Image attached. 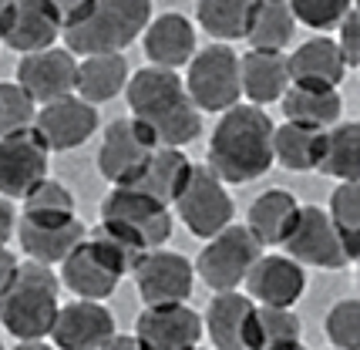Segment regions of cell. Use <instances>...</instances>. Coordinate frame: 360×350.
I'll list each match as a JSON object with an SVG mask.
<instances>
[{
    "mask_svg": "<svg viewBox=\"0 0 360 350\" xmlns=\"http://www.w3.org/2000/svg\"><path fill=\"white\" fill-rule=\"evenodd\" d=\"M118 273L111 270V263L98 253L91 236L78 242L71 253L61 259V283L81 300H108L118 290Z\"/></svg>",
    "mask_w": 360,
    "mask_h": 350,
    "instance_id": "20",
    "label": "cell"
},
{
    "mask_svg": "<svg viewBox=\"0 0 360 350\" xmlns=\"http://www.w3.org/2000/svg\"><path fill=\"white\" fill-rule=\"evenodd\" d=\"M98 122L101 118H98V108L91 101L68 95L41 105V112L34 118V128H37V135L44 138L51 152H71V148L84 145L98 131Z\"/></svg>",
    "mask_w": 360,
    "mask_h": 350,
    "instance_id": "16",
    "label": "cell"
},
{
    "mask_svg": "<svg viewBox=\"0 0 360 350\" xmlns=\"http://www.w3.org/2000/svg\"><path fill=\"white\" fill-rule=\"evenodd\" d=\"M263 256V242L250 233V226H226L216 236H209L199 253L195 273L209 290H239L250 266Z\"/></svg>",
    "mask_w": 360,
    "mask_h": 350,
    "instance_id": "7",
    "label": "cell"
},
{
    "mask_svg": "<svg viewBox=\"0 0 360 350\" xmlns=\"http://www.w3.org/2000/svg\"><path fill=\"white\" fill-rule=\"evenodd\" d=\"M327 340L340 350H357L360 347V303L357 300H340L330 306L327 320H323Z\"/></svg>",
    "mask_w": 360,
    "mask_h": 350,
    "instance_id": "38",
    "label": "cell"
},
{
    "mask_svg": "<svg viewBox=\"0 0 360 350\" xmlns=\"http://www.w3.org/2000/svg\"><path fill=\"white\" fill-rule=\"evenodd\" d=\"M51 148L37 135V128L0 135V195L24 199L47 175Z\"/></svg>",
    "mask_w": 360,
    "mask_h": 350,
    "instance_id": "13",
    "label": "cell"
},
{
    "mask_svg": "<svg viewBox=\"0 0 360 350\" xmlns=\"http://www.w3.org/2000/svg\"><path fill=\"white\" fill-rule=\"evenodd\" d=\"M354 0H286V7L293 11L297 24H307L314 31L337 27V20L350 11Z\"/></svg>",
    "mask_w": 360,
    "mask_h": 350,
    "instance_id": "39",
    "label": "cell"
},
{
    "mask_svg": "<svg viewBox=\"0 0 360 350\" xmlns=\"http://www.w3.org/2000/svg\"><path fill=\"white\" fill-rule=\"evenodd\" d=\"M259 350H303V327L290 306H259L256 303Z\"/></svg>",
    "mask_w": 360,
    "mask_h": 350,
    "instance_id": "34",
    "label": "cell"
},
{
    "mask_svg": "<svg viewBox=\"0 0 360 350\" xmlns=\"http://www.w3.org/2000/svg\"><path fill=\"white\" fill-rule=\"evenodd\" d=\"M152 20V0H91V7L61 31L71 54H122Z\"/></svg>",
    "mask_w": 360,
    "mask_h": 350,
    "instance_id": "4",
    "label": "cell"
},
{
    "mask_svg": "<svg viewBox=\"0 0 360 350\" xmlns=\"http://www.w3.org/2000/svg\"><path fill=\"white\" fill-rule=\"evenodd\" d=\"M286 71H290V84H303V88H340L347 78V61L333 37H314L303 41L290 58H286Z\"/></svg>",
    "mask_w": 360,
    "mask_h": 350,
    "instance_id": "22",
    "label": "cell"
},
{
    "mask_svg": "<svg viewBox=\"0 0 360 350\" xmlns=\"http://www.w3.org/2000/svg\"><path fill=\"white\" fill-rule=\"evenodd\" d=\"M0 41L20 54L54 48V41H61V17L51 7V0H14Z\"/></svg>",
    "mask_w": 360,
    "mask_h": 350,
    "instance_id": "19",
    "label": "cell"
},
{
    "mask_svg": "<svg viewBox=\"0 0 360 350\" xmlns=\"http://www.w3.org/2000/svg\"><path fill=\"white\" fill-rule=\"evenodd\" d=\"M283 253L316 270H347L350 263H357L340 229L330 223L327 209L316 206H300L297 223L290 229V236L283 239Z\"/></svg>",
    "mask_w": 360,
    "mask_h": 350,
    "instance_id": "6",
    "label": "cell"
},
{
    "mask_svg": "<svg viewBox=\"0 0 360 350\" xmlns=\"http://www.w3.org/2000/svg\"><path fill=\"white\" fill-rule=\"evenodd\" d=\"M337 48L344 54L347 67H357L360 64V20L354 14V7L337 20Z\"/></svg>",
    "mask_w": 360,
    "mask_h": 350,
    "instance_id": "40",
    "label": "cell"
},
{
    "mask_svg": "<svg viewBox=\"0 0 360 350\" xmlns=\"http://www.w3.org/2000/svg\"><path fill=\"white\" fill-rule=\"evenodd\" d=\"M186 91L199 112L222 115L243 101V81H239V54L226 41L195 51L188 61Z\"/></svg>",
    "mask_w": 360,
    "mask_h": 350,
    "instance_id": "5",
    "label": "cell"
},
{
    "mask_svg": "<svg viewBox=\"0 0 360 350\" xmlns=\"http://www.w3.org/2000/svg\"><path fill=\"white\" fill-rule=\"evenodd\" d=\"M297 212H300V202L293 192L266 189L252 199L250 223L246 226H250L252 236L263 242V249L266 246H283V239L290 236V229L297 223Z\"/></svg>",
    "mask_w": 360,
    "mask_h": 350,
    "instance_id": "26",
    "label": "cell"
},
{
    "mask_svg": "<svg viewBox=\"0 0 360 350\" xmlns=\"http://www.w3.org/2000/svg\"><path fill=\"white\" fill-rule=\"evenodd\" d=\"M91 242L98 246V253L111 263V270L118 276H128V273L139 266V259L148 253V246L141 242V236L131 229V226L118 223V219H101V226L94 229Z\"/></svg>",
    "mask_w": 360,
    "mask_h": 350,
    "instance_id": "33",
    "label": "cell"
},
{
    "mask_svg": "<svg viewBox=\"0 0 360 350\" xmlns=\"http://www.w3.org/2000/svg\"><path fill=\"white\" fill-rule=\"evenodd\" d=\"M141 44H145V58L155 67H186L192 54L199 51L195 41V24L186 14H162L152 17L148 27L141 31Z\"/></svg>",
    "mask_w": 360,
    "mask_h": 350,
    "instance_id": "21",
    "label": "cell"
},
{
    "mask_svg": "<svg viewBox=\"0 0 360 350\" xmlns=\"http://www.w3.org/2000/svg\"><path fill=\"white\" fill-rule=\"evenodd\" d=\"M239 81H243V98H250V105H276L283 91L290 88V71L283 51H263L250 48V54L239 58Z\"/></svg>",
    "mask_w": 360,
    "mask_h": 350,
    "instance_id": "24",
    "label": "cell"
},
{
    "mask_svg": "<svg viewBox=\"0 0 360 350\" xmlns=\"http://www.w3.org/2000/svg\"><path fill=\"white\" fill-rule=\"evenodd\" d=\"M273 165V118L259 105L226 108L209 138V169L226 186H243Z\"/></svg>",
    "mask_w": 360,
    "mask_h": 350,
    "instance_id": "2",
    "label": "cell"
},
{
    "mask_svg": "<svg viewBox=\"0 0 360 350\" xmlns=\"http://www.w3.org/2000/svg\"><path fill=\"white\" fill-rule=\"evenodd\" d=\"M202 337V317L186 303L145 306L135 320V340L141 350H192Z\"/></svg>",
    "mask_w": 360,
    "mask_h": 350,
    "instance_id": "14",
    "label": "cell"
},
{
    "mask_svg": "<svg viewBox=\"0 0 360 350\" xmlns=\"http://www.w3.org/2000/svg\"><path fill=\"white\" fill-rule=\"evenodd\" d=\"M11 7H14V0H0V31H4V20L11 14Z\"/></svg>",
    "mask_w": 360,
    "mask_h": 350,
    "instance_id": "44",
    "label": "cell"
},
{
    "mask_svg": "<svg viewBox=\"0 0 360 350\" xmlns=\"http://www.w3.org/2000/svg\"><path fill=\"white\" fill-rule=\"evenodd\" d=\"M323 135H327V128L300 125V122H290V118L280 128L273 125V162H280L290 172H310V169L320 165Z\"/></svg>",
    "mask_w": 360,
    "mask_h": 350,
    "instance_id": "27",
    "label": "cell"
},
{
    "mask_svg": "<svg viewBox=\"0 0 360 350\" xmlns=\"http://www.w3.org/2000/svg\"><path fill=\"white\" fill-rule=\"evenodd\" d=\"M128 84V61L122 54H88L78 64V81H75V95L105 105L111 98H118Z\"/></svg>",
    "mask_w": 360,
    "mask_h": 350,
    "instance_id": "28",
    "label": "cell"
},
{
    "mask_svg": "<svg viewBox=\"0 0 360 350\" xmlns=\"http://www.w3.org/2000/svg\"><path fill=\"white\" fill-rule=\"evenodd\" d=\"M0 347H4V344H0Z\"/></svg>",
    "mask_w": 360,
    "mask_h": 350,
    "instance_id": "45",
    "label": "cell"
},
{
    "mask_svg": "<svg viewBox=\"0 0 360 350\" xmlns=\"http://www.w3.org/2000/svg\"><path fill=\"white\" fill-rule=\"evenodd\" d=\"M139 300L145 306H162V303H186L195 290V266L182 253H165V249H148L131 270Z\"/></svg>",
    "mask_w": 360,
    "mask_h": 350,
    "instance_id": "11",
    "label": "cell"
},
{
    "mask_svg": "<svg viewBox=\"0 0 360 350\" xmlns=\"http://www.w3.org/2000/svg\"><path fill=\"white\" fill-rule=\"evenodd\" d=\"M17 229V212H14V202L7 195H0V246H7L11 236Z\"/></svg>",
    "mask_w": 360,
    "mask_h": 350,
    "instance_id": "42",
    "label": "cell"
},
{
    "mask_svg": "<svg viewBox=\"0 0 360 350\" xmlns=\"http://www.w3.org/2000/svg\"><path fill=\"white\" fill-rule=\"evenodd\" d=\"M283 115L300 125H316L330 128L340 122L344 115V98L337 95V88H303V84H290L280 98Z\"/></svg>",
    "mask_w": 360,
    "mask_h": 350,
    "instance_id": "29",
    "label": "cell"
},
{
    "mask_svg": "<svg viewBox=\"0 0 360 350\" xmlns=\"http://www.w3.org/2000/svg\"><path fill=\"white\" fill-rule=\"evenodd\" d=\"M158 142L152 138V131L141 125L139 118H118L111 122L101 148H98V172L108 179L111 186H131L141 175V169L148 165L152 152Z\"/></svg>",
    "mask_w": 360,
    "mask_h": 350,
    "instance_id": "9",
    "label": "cell"
},
{
    "mask_svg": "<svg viewBox=\"0 0 360 350\" xmlns=\"http://www.w3.org/2000/svg\"><path fill=\"white\" fill-rule=\"evenodd\" d=\"M202 334L219 350H259L256 303L239 290H216L202 317Z\"/></svg>",
    "mask_w": 360,
    "mask_h": 350,
    "instance_id": "10",
    "label": "cell"
},
{
    "mask_svg": "<svg viewBox=\"0 0 360 350\" xmlns=\"http://www.w3.org/2000/svg\"><path fill=\"white\" fill-rule=\"evenodd\" d=\"M125 98L131 115L152 131L158 145L182 148L202 135V112L192 105L186 81L172 67H141L135 78H128Z\"/></svg>",
    "mask_w": 360,
    "mask_h": 350,
    "instance_id": "1",
    "label": "cell"
},
{
    "mask_svg": "<svg viewBox=\"0 0 360 350\" xmlns=\"http://www.w3.org/2000/svg\"><path fill=\"white\" fill-rule=\"evenodd\" d=\"M101 219H118L131 226L148 249L165 246L172 236V206L158 202L155 195L141 192L139 186H115L101 202Z\"/></svg>",
    "mask_w": 360,
    "mask_h": 350,
    "instance_id": "12",
    "label": "cell"
},
{
    "mask_svg": "<svg viewBox=\"0 0 360 350\" xmlns=\"http://www.w3.org/2000/svg\"><path fill=\"white\" fill-rule=\"evenodd\" d=\"M243 287L259 306H293L307 293V270L293 256H259L250 266Z\"/></svg>",
    "mask_w": 360,
    "mask_h": 350,
    "instance_id": "18",
    "label": "cell"
},
{
    "mask_svg": "<svg viewBox=\"0 0 360 350\" xmlns=\"http://www.w3.org/2000/svg\"><path fill=\"white\" fill-rule=\"evenodd\" d=\"M179 209V219L186 223V229L195 239L216 236L219 229L233 223L236 206L226 192V182H219V175L212 172L209 165H192L186 189L179 192V199L172 202Z\"/></svg>",
    "mask_w": 360,
    "mask_h": 350,
    "instance_id": "8",
    "label": "cell"
},
{
    "mask_svg": "<svg viewBox=\"0 0 360 350\" xmlns=\"http://www.w3.org/2000/svg\"><path fill=\"white\" fill-rule=\"evenodd\" d=\"M24 216L20 219H31V223H58V219H71L75 216V195L68 186L54 182V179H41L24 199Z\"/></svg>",
    "mask_w": 360,
    "mask_h": 350,
    "instance_id": "35",
    "label": "cell"
},
{
    "mask_svg": "<svg viewBox=\"0 0 360 350\" xmlns=\"http://www.w3.org/2000/svg\"><path fill=\"white\" fill-rule=\"evenodd\" d=\"M37 101H34L17 81H0V135L34 128Z\"/></svg>",
    "mask_w": 360,
    "mask_h": 350,
    "instance_id": "37",
    "label": "cell"
},
{
    "mask_svg": "<svg viewBox=\"0 0 360 350\" xmlns=\"http://www.w3.org/2000/svg\"><path fill=\"white\" fill-rule=\"evenodd\" d=\"M118 334L115 317L101 300H75L58 306V317L51 327V340L58 350H105L108 340Z\"/></svg>",
    "mask_w": 360,
    "mask_h": 350,
    "instance_id": "15",
    "label": "cell"
},
{
    "mask_svg": "<svg viewBox=\"0 0 360 350\" xmlns=\"http://www.w3.org/2000/svg\"><path fill=\"white\" fill-rule=\"evenodd\" d=\"M51 7L58 11V17H61V31H64L68 24H75V20L91 7V0H51Z\"/></svg>",
    "mask_w": 360,
    "mask_h": 350,
    "instance_id": "41",
    "label": "cell"
},
{
    "mask_svg": "<svg viewBox=\"0 0 360 350\" xmlns=\"http://www.w3.org/2000/svg\"><path fill=\"white\" fill-rule=\"evenodd\" d=\"M259 0H199V27L216 41H243Z\"/></svg>",
    "mask_w": 360,
    "mask_h": 350,
    "instance_id": "30",
    "label": "cell"
},
{
    "mask_svg": "<svg viewBox=\"0 0 360 350\" xmlns=\"http://www.w3.org/2000/svg\"><path fill=\"white\" fill-rule=\"evenodd\" d=\"M75 81H78V61H75V54L68 48L31 51L17 64V84L37 105L75 95Z\"/></svg>",
    "mask_w": 360,
    "mask_h": 350,
    "instance_id": "17",
    "label": "cell"
},
{
    "mask_svg": "<svg viewBox=\"0 0 360 350\" xmlns=\"http://www.w3.org/2000/svg\"><path fill=\"white\" fill-rule=\"evenodd\" d=\"M61 306V276L47 263L27 259L17 266L11 287L0 293V323L17 340H41L51 334Z\"/></svg>",
    "mask_w": 360,
    "mask_h": 350,
    "instance_id": "3",
    "label": "cell"
},
{
    "mask_svg": "<svg viewBox=\"0 0 360 350\" xmlns=\"http://www.w3.org/2000/svg\"><path fill=\"white\" fill-rule=\"evenodd\" d=\"M17 239H20V249L37 259V263H61L64 256L71 253L78 242L88 239V229L78 223V216L71 219H58V223H31V219H17Z\"/></svg>",
    "mask_w": 360,
    "mask_h": 350,
    "instance_id": "23",
    "label": "cell"
},
{
    "mask_svg": "<svg viewBox=\"0 0 360 350\" xmlns=\"http://www.w3.org/2000/svg\"><path fill=\"white\" fill-rule=\"evenodd\" d=\"M188 175H192V162H188L186 152L175 148V145H158L152 152V159H148V165L141 169V175L131 186H139L141 192L155 195L158 202L172 206L179 199V192L186 189Z\"/></svg>",
    "mask_w": 360,
    "mask_h": 350,
    "instance_id": "25",
    "label": "cell"
},
{
    "mask_svg": "<svg viewBox=\"0 0 360 350\" xmlns=\"http://www.w3.org/2000/svg\"><path fill=\"white\" fill-rule=\"evenodd\" d=\"M17 266H20V259H17L7 246H0V293L11 287V280L17 276Z\"/></svg>",
    "mask_w": 360,
    "mask_h": 350,
    "instance_id": "43",
    "label": "cell"
},
{
    "mask_svg": "<svg viewBox=\"0 0 360 350\" xmlns=\"http://www.w3.org/2000/svg\"><path fill=\"white\" fill-rule=\"evenodd\" d=\"M327 216L330 223L340 229V236L347 239V246L354 249V256H360V182L357 179H347V182H340L333 189Z\"/></svg>",
    "mask_w": 360,
    "mask_h": 350,
    "instance_id": "36",
    "label": "cell"
},
{
    "mask_svg": "<svg viewBox=\"0 0 360 350\" xmlns=\"http://www.w3.org/2000/svg\"><path fill=\"white\" fill-rule=\"evenodd\" d=\"M297 34V17L286 7V0H259L252 24L243 41H250V48H263V51H283L290 48Z\"/></svg>",
    "mask_w": 360,
    "mask_h": 350,
    "instance_id": "32",
    "label": "cell"
},
{
    "mask_svg": "<svg viewBox=\"0 0 360 350\" xmlns=\"http://www.w3.org/2000/svg\"><path fill=\"white\" fill-rule=\"evenodd\" d=\"M330 179H360V125L357 122H340L330 125L323 135V155L316 165Z\"/></svg>",
    "mask_w": 360,
    "mask_h": 350,
    "instance_id": "31",
    "label": "cell"
}]
</instances>
